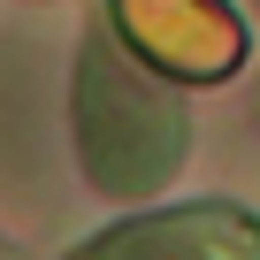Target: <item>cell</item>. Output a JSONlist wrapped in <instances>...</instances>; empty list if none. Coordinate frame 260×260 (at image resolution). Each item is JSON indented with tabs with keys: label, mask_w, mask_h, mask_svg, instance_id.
<instances>
[{
	"label": "cell",
	"mask_w": 260,
	"mask_h": 260,
	"mask_svg": "<svg viewBox=\"0 0 260 260\" xmlns=\"http://www.w3.org/2000/svg\"><path fill=\"white\" fill-rule=\"evenodd\" d=\"M122 39H138L176 77H222L237 69V23L214 0H115Z\"/></svg>",
	"instance_id": "3"
},
{
	"label": "cell",
	"mask_w": 260,
	"mask_h": 260,
	"mask_svg": "<svg viewBox=\"0 0 260 260\" xmlns=\"http://www.w3.org/2000/svg\"><path fill=\"white\" fill-rule=\"evenodd\" d=\"M69 260H260V222L237 207H176L153 222H122Z\"/></svg>",
	"instance_id": "2"
},
{
	"label": "cell",
	"mask_w": 260,
	"mask_h": 260,
	"mask_svg": "<svg viewBox=\"0 0 260 260\" xmlns=\"http://www.w3.org/2000/svg\"><path fill=\"white\" fill-rule=\"evenodd\" d=\"M77 138H84V176L115 199H138L184 161V115L161 84L122 69V54L92 46L77 61Z\"/></svg>",
	"instance_id": "1"
}]
</instances>
